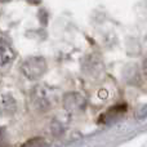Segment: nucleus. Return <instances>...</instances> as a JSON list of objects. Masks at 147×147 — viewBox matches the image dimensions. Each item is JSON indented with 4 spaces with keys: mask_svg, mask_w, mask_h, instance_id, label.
<instances>
[{
    "mask_svg": "<svg viewBox=\"0 0 147 147\" xmlns=\"http://www.w3.org/2000/svg\"><path fill=\"white\" fill-rule=\"evenodd\" d=\"M21 72L28 80H38L47 72V62L43 57L34 56L23 61L21 66Z\"/></svg>",
    "mask_w": 147,
    "mask_h": 147,
    "instance_id": "obj_1",
    "label": "nucleus"
},
{
    "mask_svg": "<svg viewBox=\"0 0 147 147\" xmlns=\"http://www.w3.org/2000/svg\"><path fill=\"white\" fill-rule=\"evenodd\" d=\"M85 106V99L83 96L78 93H69L65 97V107L69 111H76V110H83Z\"/></svg>",
    "mask_w": 147,
    "mask_h": 147,
    "instance_id": "obj_2",
    "label": "nucleus"
},
{
    "mask_svg": "<svg viewBox=\"0 0 147 147\" xmlns=\"http://www.w3.org/2000/svg\"><path fill=\"white\" fill-rule=\"evenodd\" d=\"M14 57H16V54L13 52L12 47L5 43L4 40H1V47H0V61H1V66L10 63L14 59Z\"/></svg>",
    "mask_w": 147,
    "mask_h": 147,
    "instance_id": "obj_3",
    "label": "nucleus"
},
{
    "mask_svg": "<svg viewBox=\"0 0 147 147\" xmlns=\"http://www.w3.org/2000/svg\"><path fill=\"white\" fill-rule=\"evenodd\" d=\"M127 111V106L125 105H117V106H114L111 109L107 110V112L101 116V120H107V121H114L115 119H117L119 116H121L123 114H125Z\"/></svg>",
    "mask_w": 147,
    "mask_h": 147,
    "instance_id": "obj_4",
    "label": "nucleus"
},
{
    "mask_svg": "<svg viewBox=\"0 0 147 147\" xmlns=\"http://www.w3.org/2000/svg\"><path fill=\"white\" fill-rule=\"evenodd\" d=\"M1 110L3 114H13L16 111V101L10 96H3L1 98Z\"/></svg>",
    "mask_w": 147,
    "mask_h": 147,
    "instance_id": "obj_5",
    "label": "nucleus"
},
{
    "mask_svg": "<svg viewBox=\"0 0 147 147\" xmlns=\"http://www.w3.org/2000/svg\"><path fill=\"white\" fill-rule=\"evenodd\" d=\"M22 147H45V141L41 137H35L25 142V145Z\"/></svg>",
    "mask_w": 147,
    "mask_h": 147,
    "instance_id": "obj_6",
    "label": "nucleus"
},
{
    "mask_svg": "<svg viewBox=\"0 0 147 147\" xmlns=\"http://www.w3.org/2000/svg\"><path fill=\"white\" fill-rule=\"evenodd\" d=\"M26 1H27L28 4H31V5H39L41 3V0H26Z\"/></svg>",
    "mask_w": 147,
    "mask_h": 147,
    "instance_id": "obj_7",
    "label": "nucleus"
},
{
    "mask_svg": "<svg viewBox=\"0 0 147 147\" xmlns=\"http://www.w3.org/2000/svg\"><path fill=\"white\" fill-rule=\"evenodd\" d=\"M142 69H143V74H145V76L147 78V58L145 59V62H143V66H142Z\"/></svg>",
    "mask_w": 147,
    "mask_h": 147,
    "instance_id": "obj_8",
    "label": "nucleus"
},
{
    "mask_svg": "<svg viewBox=\"0 0 147 147\" xmlns=\"http://www.w3.org/2000/svg\"><path fill=\"white\" fill-rule=\"evenodd\" d=\"M8 1H10V0H1V3H8Z\"/></svg>",
    "mask_w": 147,
    "mask_h": 147,
    "instance_id": "obj_9",
    "label": "nucleus"
}]
</instances>
